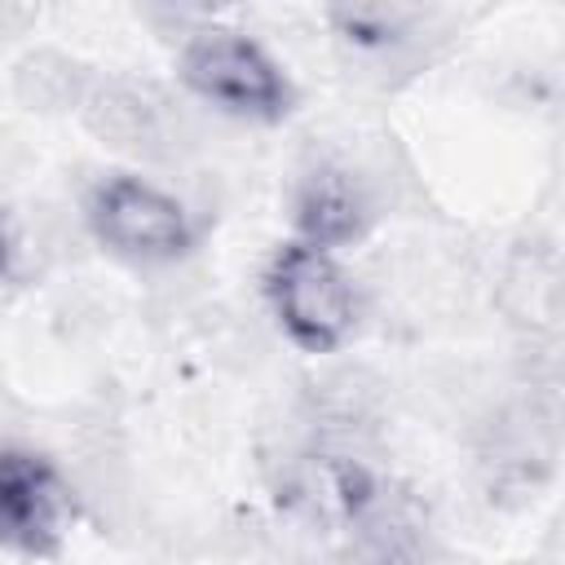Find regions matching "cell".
I'll return each instance as SVG.
<instances>
[{"instance_id":"cell-4","label":"cell","mask_w":565,"mask_h":565,"mask_svg":"<svg viewBox=\"0 0 565 565\" xmlns=\"http://www.w3.org/2000/svg\"><path fill=\"white\" fill-rule=\"evenodd\" d=\"M0 516L4 539L22 556H49L62 543L66 490L49 459L22 446H4L0 455Z\"/></svg>"},{"instance_id":"cell-6","label":"cell","mask_w":565,"mask_h":565,"mask_svg":"<svg viewBox=\"0 0 565 565\" xmlns=\"http://www.w3.org/2000/svg\"><path fill=\"white\" fill-rule=\"evenodd\" d=\"M84 119L115 150H128L141 159H163L168 150H177V128H172L168 102H159L150 88H137L128 79L88 84Z\"/></svg>"},{"instance_id":"cell-3","label":"cell","mask_w":565,"mask_h":565,"mask_svg":"<svg viewBox=\"0 0 565 565\" xmlns=\"http://www.w3.org/2000/svg\"><path fill=\"white\" fill-rule=\"evenodd\" d=\"M84 221L102 247L137 265H172L194 247L190 212L146 177L110 172L84 199Z\"/></svg>"},{"instance_id":"cell-2","label":"cell","mask_w":565,"mask_h":565,"mask_svg":"<svg viewBox=\"0 0 565 565\" xmlns=\"http://www.w3.org/2000/svg\"><path fill=\"white\" fill-rule=\"evenodd\" d=\"M265 296L282 335L305 353H331L344 344L358 318V291L331 252L287 243L265 269Z\"/></svg>"},{"instance_id":"cell-5","label":"cell","mask_w":565,"mask_h":565,"mask_svg":"<svg viewBox=\"0 0 565 565\" xmlns=\"http://www.w3.org/2000/svg\"><path fill=\"white\" fill-rule=\"evenodd\" d=\"M375 221L366 181L344 163H318L296 185V230L300 243L335 252L358 243Z\"/></svg>"},{"instance_id":"cell-1","label":"cell","mask_w":565,"mask_h":565,"mask_svg":"<svg viewBox=\"0 0 565 565\" xmlns=\"http://www.w3.org/2000/svg\"><path fill=\"white\" fill-rule=\"evenodd\" d=\"M181 79L207 106L252 124H278L296 102L282 66L234 26L194 31L181 49Z\"/></svg>"},{"instance_id":"cell-7","label":"cell","mask_w":565,"mask_h":565,"mask_svg":"<svg viewBox=\"0 0 565 565\" xmlns=\"http://www.w3.org/2000/svg\"><path fill=\"white\" fill-rule=\"evenodd\" d=\"M481 468L490 494H530L552 468V433L543 415H534L530 406L503 411L486 433Z\"/></svg>"}]
</instances>
